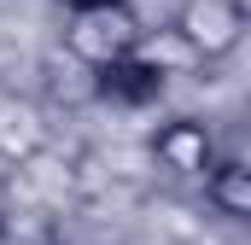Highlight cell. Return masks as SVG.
<instances>
[{
    "mask_svg": "<svg viewBox=\"0 0 251 245\" xmlns=\"http://www.w3.org/2000/svg\"><path fill=\"white\" fill-rule=\"evenodd\" d=\"M146 24L134 6H105V12H76L64 24V59L82 64V70H105V64H123L146 47Z\"/></svg>",
    "mask_w": 251,
    "mask_h": 245,
    "instance_id": "1",
    "label": "cell"
},
{
    "mask_svg": "<svg viewBox=\"0 0 251 245\" xmlns=\"http://www.w3.org/2000/svg\"><path fill=\"white\" fill-rule=\"evenodd\" d=\"M251 29V12L240 0H181L170 18V35L193 53V64H216L228 59Z\"/></svg>",
    "mask_w": 251,
    "mask_h": 245,
    "instance_id": "2",
    "label": "cell"
},
{
    "mask_svg": "<svg viewBox=\"0 0 251 245\" xmlns=\"http://www.w3.org/2000/svg\"><path fill=\"white\" fill-rule=\"evenodd\" d=\"M152 158H158L170 175H181V181H210V170L222 164V158H216V134L199 117L158 122V128H152Z\"/></svg>",
    "mask_w": 251,
    "mask_h": 245,
    "instance_id": "3",
    "label": "cell"
},
{
    "mask_svg": "<svg viewBox=\"0 0 251 245\" xmlns=\"http://www.w3.org/2000/svg\"><path fill=\"white\" fill-rule=\"evenodd\" d=\"M94 82V99L100 105H117V111H140V105H158L164 88H170V70L152 59V53H134L123 64H105V70H88Z\"/></svg>",
    "mask_w": 251,
    "mask_h": 245,
    "instance_id": "4",
    "label": "cell"
},
{
    "mask_svg": "<svg viewBox=\"0 0 251 245\" xmlns=\"http://www.w3.org/2000/svg\"><path fill=\"white\" fill-rule=\"evenodd\" d=\"M204 198H210L216 216L251 228V164L246 158H222V164L210 170V181H204Z\"/></svg>",
    "mask_w": 251,
    "mask_h": 245,
    "instance_id": "5",
    "label": "cell"
},
{
    "mask_svg": "<svg viewBox=\"0 0 251 245\" xmlns=\"http://www.w3.org/2000/svg\"><path fill=\"white\" fill-rule=\"evenodd\" d=\"M64 12L76 18V12H105V6H134V0H59Z\"/></svg>",
    "mask_w": 251,
    "mask_h": 245,
    "instance_id": "6",
    "label": "cell"
},
{
    "mask_svg": "<svg viewBox=\"0 0 251 245\" xmlns=\"http://www.w3.org/2000/svg\"><path fill=\"white\" fill-rule=\"evenodd\" d=\"M6 234H12V216H6V204H0V245H6Z\"/></svg>",
    "mask_w": 251,
    "mask_h": 245,
    "instance_id": "7",
    "label": "cell"
},
{
    "mask_svg": "<svg viewBox=\"0 0 251 245\" xmlns=\"http://www.w3.org/2000/svg\"><path fill=\"white\" fill-rule=\"evenodd\" d=\"M246 134H251V105H246Z\"/></svg>",
    "mask_w": 251,
    "mask_h": 245,
    "instance_id": "8",
    "label": "cell"
},
{
    "mask_svg": "<svg viewBox=\"0 0 251 245\" xmlns=\"http://www.w3.org/2000/svg\"><path fill=\"white\" fill-rule=\"evenodd\" d=\"M41 245H53V240H41Z\"/></svg>",
    "mask_w": 251,
    "mask_h": 245,
    "instance_id": "9",
    "label": "cell"
}]
</instances>
